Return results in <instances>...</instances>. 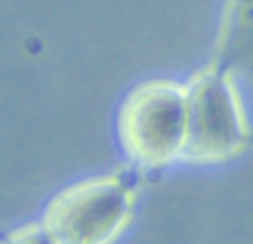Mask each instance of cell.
<instances>
[{
  "label": "cell",
  "mask_w": 253,
  "mask_h": 244,
  "mask_svg": "<svg viewBox=\"0 0 253 244\" xmlns=\"http://www.w3.org/2000/svg\"><path fill=\"white\" fill-rule=\"evenodd\" d=\"M187 147L182 162L222 164L251 144V120L231 69L220 62L187 80Z\"/></svg>",
  "instance_id": "2"
},
{
  "label": "cell",
  "mask_w": 253,
  "mask_h": 244,
  "mask_svg": "<svg viewBox=\"0 0 253 244\" xmlns=\"http://www.w3.org/2000/svg\"><path fill=\"white\" fill-rule=\"evenodd\" d=\"M0 244H58L42 222H29L0 236Z\"/></svg>",
  "instance_id": "5"
},
{
  "label": "cell",
  "mask_w": 253,
  "mask_h": 244,
  "mask_svg": "<svg viewBox=\"0 0 253 244\" xmlns=\"http://www.w3.org/2000/svg\"><path fill=\"white\" fill-rule=\"evenodd\" d=\"M138 187L135 169L80 180L49 200L40 222L58 244H116L133 220Z\"/></svg>",
  "instance_id": "3"
},
{
  "label": "cell",
  "mask_w": 253,
  "mask_h": 244,
  "mask_svg": "<svg viewBox=\"0 0 253 244\" xmlns=\"http://www.w3.org/2000/svg\"><path fill=\"white\" fill-rule=\"evenodd\" d=\"M116 133L135 171H156L182 162L187 147V84L156 78L133 87L116 116Z\"/></svg>",
  "instance_id": "1"
},
{
  "label": "cell",
  "mask_w": 253,
  "mask_h": 244,
  "mask_svg": "<svg viewBox=\"0 0 253 244\" xmlns=\"http://www.w3.org/2000/svg\"><path fill=\"white\" fill-rule=\"evenodd\" d=\"M224 20L222 47L227 56L253 58V0H231Z\"/></svg>",
  "instance_id": "4"
}]
</instances>
